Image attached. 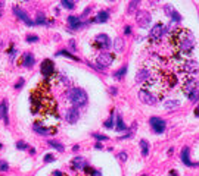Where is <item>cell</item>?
<instances>
[{
	"label": "cell",
	"instance_id": "1",
	"mask_svg": "<svg viewBox=\"0 0 199 176\" xmlns=\"http://www.w3.org/2000/svg\"><path fill=\"white\" fill-rule=\"evenodd\" d=\"M30 103H31V113L38 116L40 125L52 129L56 134V125H58V113H56V100L52 96L50 87L47 82H40L30 94Z\"/></svg>",
	"mask_w": 199,
	"mask_h": 176
},
{
	"label": "cell",
	"instance_id": "2",
	"mask_svg": "<svg viewBox=\"0 0 199 176\" xmlns=\"http://www.w3.org/2000/svg\"><path fill=\"white\" fill-rule=\"evenodd\" d=\"M170 46L173 49V60L187 59L195 49V37L189 30L179 28L170 35Z\"/></svg>",
	"mask_w": 199,
	"mask_h": 176
},
{
	"label": "cell",
	"instance_id": "3",
	"mask_svg": "<svg viewBox=\"0 0 199 176\" xmlns=\"http://www.w3.org/2000/svg\"><path fill=\"white\" fill-rule=\"evenodd\" d=\"M68 98L74 107H81L87 103V94L81 88H71L68 93Z\"/></svg>",
	"mask_w": 199,
	"mask_h": 176
},
{
	"label": "cell",
	"instance_id": "4",
	"mask_svg": "<svg viewBox=\"0 0 199 176\" xmlns=\"http://www.w3.org/2000/svg\"><path fill=\"white\" fill-rule=\"evenodd\" d=\"M165 31H167V28H165L164 24H157V25L150 30V32H149V40L153 41V43L161 41V38L164 37Z\"/></svg>",
	"mask_w": 199,
	"mask_h": 176
},
{
	"label": "cell",
	"instance_id": "5",
	"mask_svg": "<svg viewBox=\"0 0 199 176\" xmlns=\"http://www.w3.org/2000/svg\"><path fill=\"white\" fill-rule=\"evenodd\" d=\"M112 60H114V56L111 54V53H100L97 56V60H96V69L102 71L105 68H108V66L112 65Z\"/></svg>",
	"mask_w": 199,
	"mask_h": 176
},
{
	"label": "cell",
	"instance_id": "6",
	"mask_svg": "<svg viewBox=\"0 0 199 176\" xmlns=\"http://www.w3.org/2000/svg\"><path fill=\"white\" fill-rule=\"evenodd\" d=\"M198 87H199V81H198L196 78H186V81H184L183 85H182V90H183L184 96L190 97L192 93L196 90Z\"/></svg>",
	"mask_w": 199,
	"mask_h": 176
},
{
	"label": "cell",
	"instance_id": "7",
	"mask_svg": "<svg viewBox=\"0 0 199 176\" xmlns=\"http://www.w3.org/2000/svg\"><path fill=\"white\" fill-rule=\"evenodd\" d=\"M149 123H150V128L153 129L155 134H162V132L165 131V126H167L165 120H162L161 118H157V116L150 118V119H149Z\"/></svg>",
	"mask_w": 199,
	"mask_h": 176
},
{
	"label": "cell",
	"instance_id": "8",
	"mask_svg": "<svg viewBox=\"0 0 199 176\" xmlns=\"http://www.w3.org/2000/svg\"><path fill=\"white\" fill-rule=\"evenodd\" d=\"M139 100L142 101V103H145V104H148V106H155L158 103V98L155 97L152 93H149V91H146V90H140L139 91Z\"/></svg>",
	"mask_w": 199,
	"mask_h": 176
},
{
	"label": "cell",
	"instance_id": "9",
	"mask_svg": "<svg viewBox=\"0 0 199 176\" xmlns=\"http://www.w3.org/2000/svg\"><path fill=\"white\" fill-rule=\"evenodd\" d=\"M40 71H41V75L43 76H46V78H50L53 74H55V65L52 60L46 59V60H43L41 66H40Z\"/></svg>",
	"mask_w": 199,
	"mask_h": 176
},
{
	"label": "cell",
	"instance_id": "10",
	"mask_svg": "<svg viewBox=\"0 0 199 176\" xmlns=\"http://www.w3.org/2000/svg\"><path fill=\"white\" fill-rule=\"evenodd\" d=\"M111 46V40H109V37L106 35V34H99V35H96V38H95V47L96 49H108Z\"/></svg>",
	"mask_w": 199,
	"mask_h": 176
},
{
	"label": "cell",
	"instance_id": "11",
	"mask_svg": "<svg viewBox=\"0 0 199 176\" xmlns=\"http://www.w3.org/2000/svg\"><path fill=\"white\" fill-rule=\"evenodd\" d=\"M136 21L140 27H146L150 22V13L148 10H139L136 15Z\"/></svg>",
	"mask_w": 199,
	"mask_h": 176
},
{
	"label": "cell",
	"instance_id": "12",
	"mask_svg": "<svg viewBox=\"0 0 199 176\" xmlns=\"http://www.w3.org/2000/svg\"><path fill=\"white\" fill-rule=\"evenodd\" d=\"M13 13H15V15H16V16L21 19V21H24L27 25H30V27H31V25H34V22H33V21H30V18H28L27 12H24V10H22L21 8H18V6H13Z\"/></svg>",
	"mask_w": 199,
	"mask_h": 176
},
{
	"label": "cell",
	"instance_id": "13",
	"mask_svg": "<svg viewBox=\"0 0 199 176\" xmlns=\"http://www.w3.org/2000/svg\"><path fill=\"white\" fill-rule=\"evenodd\" d=\"M78 118H80V112L77 110V107L70 109L68 112H66V115H65V120L68 123H75L78 120Z\"/></svg>",
	"mask_w": 199,
	"mask_h": 176
},
{
	"label": "cell",
	"instance_id": "14",
	"mask_svg": "<svg viewBox=\"0 0 199 176\" xmlns=\"http://www.w3.org/2000/svg\"><path fill=\"white\" fill-rule=\"evenodd\" d=\"M149 76H150V69H149V68H146V66H143V68L137 72L136 81H137V82H145Z\"/></svg>",
	"mask_w": 199,
	"mask_h": 176
},
{
	"label": "cell",
	"instance_id": "15",
	"mask_svg": "<svg viewBox=\"0 0 199 176\" xmlns=\"http://www.w3.org/2000/svg\"><path fill=\"white\" fill-rule=\"evenodd\" d=\"M71 167H72L74 170H83V169L86 167V160H84V157H75V159H72Z\"/></svg>",
	"mask_w": 199,
	"mask_h": 176
},
{
	"label": "cell",
	"instance_id": "16",
	"mask_svg": "<svg viewBox=\"0 0 199 176\" xmlns=\"http://www.w3.org/2000/svg\"><path fill=\"white\" fill-rule=\"evenodd\" d=\"M21 65H24L25 68H31V66L34 65V57L31 53H24V56L21 57Z\"/></svg>",
	"mask_w": 199,
	"mask_h": 176
},
{
	"label": "cell",
	"instance_id": "17",
	"mask_svg": "<svg viewBox=\"0 0 199 176\" xmlns=\"http://www.w3.org/2000/svg\"><path fill=\"white\" fill-rule=\"evenodd\" d=\"M33 129L35 131V132H38V134H41V135H49V134H55V132L52 131V129H49V128H46V126H43V125H40V123H34L33 125Z\"/></svg>",
	"mask_w": 199,
	"mask_h": 176
},
{
	"label": "cell",
	"instance_id": "18",
	"mask_svg": "<svg viewBox=\"0 0 199 176\" xmlns=\"http://www.w3.org/2000/svg\"><path fill=\"white\" fill-rule=\"evenodd\" d=\"M0 119H3V122L6 125H9V118H8V103L2 101L0 104Z\"/></svg>",
	"mask_w": 199,
	"mask_h": 176
},
{
	"label": "cell",
	"instance_id": "19",
	"mask_svg": "<svg viewBox=\"0 0 199 176\" xmlns=\"http://www.w3.org/2000/svg\"><path fill=\"white\" fill-rule=\"evenodd\" d=\"M180 157H182V162H183L184 166H192V164H193V163L190 162V159H189V147H184V148L182 150Z\"/></svg>",
	"mask_w": 199,
	"mask_h": 176
},
{
	"label": "cell",
	"instance_id": "20",
	"mask_svg": "<svg viewBox=\"0 0 199 176\" xmlns=\"http://www.w3.org/2000/svg\"><path fill=\"white\" fill-rule=\"evenodd\" d=\"M68 24L71 25V30H78L83 24H81V19L78 16H70L68 18Z\"/></svg>",
	"mask_w": 199,
	"mask_h": 176
},
{
	"label": "cell",
	"instance_id": "21",
	"mask_svg": "<svg viewBox=\"0 0 199 176\" xmlns=\"http://www.w3.org/2000/svg\"><path fill=\"white\" fill-rule=\"evenodd\" d=\"M109 19V12L108 10H100L97 15H96V18L93 19L95 22H99V24H102V22H106Z\"/></svg>",
	"mask_w": 199,
	"mask_h": 176
},
{
	"label": "cell",
	"instance_id": "22",
	"mask_svg": "<svg viewBox=\"0 0 199 176\" xmlns=\"http://www.w3.org/2000/svg\"><path fill=\"white\" fill-rule=\"evenodd\" d=\"M140 150H142V156H148L149 154V142L146 140H142L140 141Z\"/></svg>",
	"mask_w": 199,
	"mask_h": 176
},
{
	"label": "cell",
	"instance_id": "23",
	"mask_svg": "<svg viewBox=\"0 0 199 176\" xmlns=\"http://www.w3.org/2000/svg\"><path fill=\"white\" fill-rule=\"evenodd\" d=\"M114 49L117 52H122L124 50V40L122 38H115L114 41Z\"/></svg>",
	"mask_w": 199,
	"mask_h": 176
},
{
	"label": "cell",
	"instance_id": "24",
	"mask_svg": "<svg viewBox=\"0 0 199 176\" xmlns=\"http://www.w3.org/2000/svg\"><path fill=\"white\" fill-rule=\"evenodd\" d=\"M164 107L165 109H175V107H179V101L177 100H167L165 103H164Z\"/></svg>",
	"mask_w": 199,
	"mask_h": 176
},
{
	"label": "cell",
	"instance_id": "25",
	"mask_svg": "<svg viewBox=\"0 0 199 176\" xmlns=\"http://www.w3.org/2000/svg\"><path fill=\"white\" fill-rule=\"evenodd\" d=\"M75 2L77 0H62V6L66 9H72L75 6Z\"/></svg>",
	"mask_w": 199,
	"mask_h": 176
},
{
	"label": "cell",
	"instance_id": "26",
	"mask_svg": "<svg viewBox=\"0 0 199 176\" xmlns=\"http://www.w3.org/2000/svg\"><path fill=\"white\" fill-rule=\"evenodd\" d=\"M117 131H125V125H124V122H122V118L118 115L117 116Z\"/></svg>",
	"mask_w": 199,
	"mask_h": 176
},
{
	"label": "cell",
	"instance_id": "27",
	"mask_svg": "<svg viewBox=\"0 0 199 176\" xmlns=\"http://www.w3.org/2000/svg\"><path fill=\"white\" fill-rule=\"evenodd\" d=\"M103 126L108 128V129H109V128H114V112H111V116H109V119L103 123Z\"/></svg>",
	"mask_w": 199,
	"mask_h": 176
},
{
	"label": "cell",
	"instance_id": "28",
	"mask_svg": "<svg viewBox=\"0 0 199 176\" xmlns=\"http://www.w3.org/2000/svg\"><path fill=\"white\" fill-rule=\"evenodd\" d=\"M56 56H66V57H70V59H72V60H78V57H75L74 54L68 53L66 50H61V52H58V53H56Z\"/></svg>",
	"mask_w": 199,
	"mask_h": 176
},
{
	"label": "cell",
	"instance_id": "29",
	"mask_svg": "<svg viewBox=\"0 0 199 176\" xmlns=\"http://www.w3.org/2000/svg\"><path fill=\"white\" fill-rule=\"evenodd\" d=\"M125 72H127V66H122L120 71H117V72L114 74V76H115L117 79H120V78H122V76L125 75Z\"/></svg>",
	"mask_w": 199,
	"mask_h": 176
},
{
	"label": "cell",
	"instance_id": "30",
	"mask_svg": "<svg viewBox=\"0 0 199 176\" xmlns=\"http://www.w3.org/2000/svg\"><path fill=\"white\" fill-rule=\"evenodd\" d=\"M189 100H190L192 103H196V101L199 100V87H198L196 90H195V91L192 93V96L189 97Z\"/></svg>",
	"mask_w": 199,
	"mask_h": 176
},
{
	"label": "cell",
	"instance_id": "31",
	"mask_svg": "<svg viewBox=\"0 0 199 176\" xmlns=\"http://www.w3.org/2000/svg\"><path fill=\"white\" fill-rule=\"evenodd\" d=\"M49 145H52L53 148H56V150H59V151H63V150H65L63 145H62L61 142H58V141H49Z\"/></svg>",
	"mask_w": 199,
	"mask_h": 176
},
{
	"label": "cell",
	"instance_id": "32",
	"mask_svg": "<svg viewBox=\"0 0 199 176\" xmlns=\"http://www.w3.org/2000/svg\"><path fill=\"white\" fill-rule=\"evenodd\" d=\"M140 2V0H131V2H130V5H128V12H133V10H134L136 9V6H137V3Z\"/></svg>",
	"mask_w": 199,
	"mask_h": 176
},
{
	"label": "cell",
	"instance_id": "33",
	"mask_svg": "<svg viewBox=\"0 0 199 176\" xmlns=\"http://www.w3.org/2000/svg\"><path fill=\"white\" fill-rule=\"evenodd\" d=\"M16 148H18V150H27V148H28V144L24 142V141H18V142H16Z\"/></svg>",
	"mask_w": 199,
	"mask_h": 176
},
{
	"label": "cell",
	"instance_id": "34",
	"mask_svg": "<svg viewBox=\"0 0 199 176\" xmlns=\"http://www.w3.org/2000/svg\"><path fill=\"white\" fill-rule=\"evenodd\" d=\"M35 24H38V25H43V24H47V21H46V18H44L43 15H40V16L35 19Z\"/></svg>",
	"mask_w": 199,
	"mask_h": 176
},
{
	"label": "cell",
	"instance_id": "35",
	"mask_svg": "<svg viewBox=\"0 0 199 176\" xmlns=\"http://www.w3.org/2000/svg\"><path fill=\"white\" fill-rule=\"evenodd\" d=\"M9 169V164L6 162H0V172H6Z\"/></svg>",
	"mask_w": 199,
	"mask_h": 176
},
{
	"label": "cell",
	"instance_id": "36",
	"mask_svg": "<svg viewBox=\"0 0 199 176\" xmlns=\"http://www.w3.org/2000/svg\"><path fill=\"white\" fill-rule=\"evenodd\" d=\"M118 159H120V160L124 163V162L127 160V153H125V151H121V153H118Z\"/></svg>",
	"mask_w": 199,
	"mask_h": 176
},
{
	"label": "cell",
	"instance_id": "37",
	"mask_svg": "<svg viewBox=\"0 0 199 176\" xmlns=\"http://www.w3.org/2000/svg\"><path fill=\"white\" fill-rule=\"evenodd\" d=\"M93 137H95L97 141H105V140H108V137H106V135H102V134H93Z\"/></svg>",
	"mask_w": 199,
	"mask_h": 176
},
{
	"label": "cell",
	"instance_id": "38",
	"mask_svg": "<svg viewBox=\"0 0 199 176\" xmlns=\"http://www.w3.org/2000/svg\"><path fill=\"white\" fill-rule=\"evenodd\" d=\"M44 162H46V163H52V162H55V157L52 156V154H46V156H44Z\"/></svg>",
	"mask_w": 199,
	"mask_h": 176
},
{
	"label": "cell",
	"instance_id": "39",
	"mask_svg": "<svg viewBox=\"0 0 199 176\" xmlns=\"http://www.w3.org/2000/svg\"><path fill=\"white\" fill-rule=\"evenodd\" d=\"M27 41H28V43H35V41H38V37H37V35H28V37H27Z\"/></svg>",
	"mask_w": 199,
	"mask_h": 176
},
{
	"label": "cell",
	"instance_id": "40",
	"mask_svg": "<svg viewBox=\"0 0 199 176\" xmlns=\"http://www.w3.org/2000/svg\"><path fill=\"white\" fill-rule=\"evenodd\" d=\"M171 19H173V21H177V22H179L182 18H180V15H179V13H177V12L174 10V12H173V15H171Z\"/></svg>",
	"mask_w": 199,
	"mask_h": 176
},
{
	"label": "cell",
	"instance_id": "41",
	"mask_svg": "<svg viewBox=\"0 0 199 176\" xmlns=\"http://www.w3.org/2000/svg\"><path fill=\"white\" fill-rule=\"evenodd\" d=\"M22 85H24V78H21L18 82H16V85H15V88H16V90H19V88L22 87Z\"/></svg>",
	"mask_w": 199,
	"mask_h": 176
},
{
	"label": "cell",
	"instance_id": "42",
	"mask_svg": "<svg viewBox=\"0 0 199 176\" xmlns=\"http://www.w3.org/2000/svg\"><path fill=\"white\" fill-rule=\"evenodd\" d=\"M52 176H66V175H63V173L59 172V170H55V172L52 173Z\"/></svg>",
	"mask_w": 199,
	"mask_h": 176
},
{
	"label": "cell",
	"instance_id": "43",
	"mask_svg": "<svg viewBox=\"0 0 199 176\" xmlns=\"http://www.w3.org/2000/svg\"><path fill=\"white\" fill-rule=\"evenodd\" d=\"M124 32H125V34H131V27H128V25H127V27L124 28Z\"/></svg>",
	"mask_w": 199,
	"mask_h": 176
},
{
	"label": "cell",
	"instance_id": "44",
	"mask_svg": "<svg viewBox=\"0 0 199 176\" xmlns=\"http://www.w3.org/2000/svg\"><path fill=\"white\" fill-rule=\"evenodd\" d=\"M70 47H71L72 50H75V43H74V40H71V41H70Z\"/></svg>",
	"mask_w": 199,
	"mask_h": 176
},
{
	"label": "cell",
	"instance_id": "45",
	"mask_svg": "<svg viewBox=\"0 0 199 176\" xmlns=\"http://www.w3.org/2000/svg\"><path fill=\"white\" fill-rule=\"evenodd\" d=\"M111 94H117V90H115V87H111Z\"/></svg>",
	"mask_w": 199,
	"mask_h": 176
},
{
	"label": "cell",
	"instance_id": "46",
	"mask_svg": "<svg viewBox=\"0 0 199 176\" xmlns=\"http://www.w3.org/2000/svg\"><path fill=\"white\" fill-rule=\"evenodd\" d=\"M170 176H179V173H177L175 170H171V172H170Z\"/></svg>",
	"mask_w": 199,
	"mask_h": 176
},
{
	"label": "cell",
	"instance_id": "47",
	"mask_svg": "<svg viewBox=\"0 0 199 176\" xmlns=\"http://www.w3.org/2000/svg\"><path fill=\"white\" fill-rule=\"evenodd\" d=\"M2 8H3V0H0V18H2Z\"/></svg>",
	"mask_w": 199,
	"mask_h": 176
},
{
	"label": "cell",
	"instance_id": "48",
	"mask_svg": "<svg viewBox=\"0 0 199 176\" xmlns=\"http://www.w3.org/2000/svg\"><path fill=\"white\" fill-rule=\"evenodd\" d=\"M195 115L199 118V106H198V107H196V110H195Z\"/></svg>",
	"mask_w": 199,
	"mask_h": 176
},
{
	"label": "cell",
	"instance_id": "49",
	"mask_svg": "<svg viewBox=\"0 0 199 176\" xmlns=\"http://www.w3.org/2000/svg\"><path fill=\"white\" fill-rule=\"evenodd\" d=\"M95 147H96V148H97V150H100V148H102V144H100V142H97V144H96V145H95Z\"/></svg>",
	"mask_w": 199,
	"mask_h": 176
},
{
	"label": "cell",
	"instance_id": "50",
	"mask_svg": "<svg viewBox=\"0 0 199 176\" xmlns=\"http://www.w3.org/2000/svg\"><path fill=\"white\" fill-rule=\"evenodd\" d=\"M192 166H195V167H196V166H199V162H198V163H193Z\"/></svg>",
	"mask_w": 199,
	"mask_h": 176
},
{
	"label": "cell",
	"instance_id": "51",
	"mask_svg": "<svg viewBox=\"0 0 199 176\" xmlns=\"http://www.w3.org/2000/svg\"><path fill=\"white\" fill-rule=\"evenodd\" d=\"M0 148H2V144H0Z\"/></svg>",
	"mask_w": 199,
	"mask_h": 176
},
{
	"label": "cell",
	"instance_id": "52",
	"mask_svg": "<svg viewBox=\"0 0 199 176\" xmlns=\"http://www.w3.org/2000/svg\"><path fill=\"white\" fill-rule=\"evenodd\" d=\"M142 176H146V175H142Z\"/></svg>",
	"mask_w": 199,
	"mask_h": 176
}]
</instances>
